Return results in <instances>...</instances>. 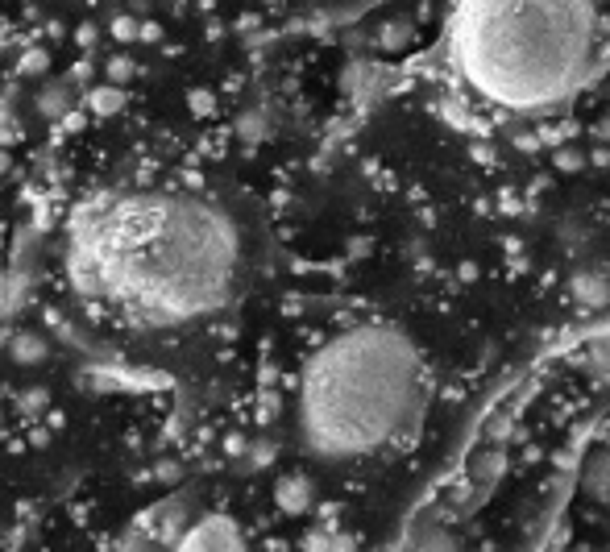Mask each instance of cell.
Here are the masks:
<instances>
[{"mask_svg":"<svg viewBox=\"0 0 610 552\" xmlns=\"http://www.w3.org/2000/svg\"><path fill=\"white\" fill-rule=\"evenodd\" d=\"M241 229L208 196L133 191L88 204L67 241L71 283L142 324L216 316L241 287Z\"/></svg>","mask_w":610,"mask_h":552,"instance_id":"1","label":"cell"},{"mask_svg":"<svg viewBox=\"0 0 610 552\" xmlns=\"http://www.w3.org/2000/svg\"><path fill=\"white\" fill-rule=\"evenodd\" d=\"M428 382L415 341L395 324L366 320L332 333L299 370L295 428L328 465L399 449L424 420Z\"/></svg>","mask_w":610,"mask_h":552,"instance_id":"2","label":"cell"},{"mask_svg":"<svg viewBox=\"0 0 610 552\" xmlns=\"http://www.w3.org/2000/svg\"><path fill=\"white\" fill-rule=\"evenodd\" d=\"M602 59L598 0H461L453 63L469 92L532 113L590 84Z\"/></svg>","mask_w":610,"mask_h":552,"instance_id":"3","label":"cell"},{"mask_svg":"<svg viewBox=\"0 0 610 552\" xmlns=\"http://www.w3.org/2000/svg\"><path fill=\"white\" fill-rule=\"evenodd\" d=\"M171 552H245V540L229 515H200L196 523L183 528Z\"/></svg>","mask_w":610,"mask_h":552,"instance_id":"4","label":"cell"},{"mask_svg":"<svg viewBox=\"0 0 610 552\" xmlns=\"http://www.w3.org/2000/svg\"><path fill=\"white\" fill-rule=\"evenodd\" d=\"M9 357L17 366H42L50 357V341L42 333H34V328H17L9 337Z\"/></svg>","mask_w":610,"mask_h":552,"instance_id":"5","label":"cell"},{"mask_svg":"<svg viewBox=\"0 0 610 552\" xmlns=\"http://www.w3.org/2000/svg\"><path fill=\"white\" fill-rule=\"evenodd\" d=\"M38 113H42V121H67V113H71V104H75V88H71V79H59V84H46L42 92H38Z\"/></svg>","mask_w":610,"mask_h":552,"instance_id":"6","label":"cell"},{"mask_svg":"<svg viewBox=\"0 0 610 552\" xmlns=\"http://www.w3.org/2000/svg\"><path fill=\"white\" fill-rule=\"evenodd\" d=\"M25 274L17 266L9 270H0V320H13L21 308H25Z\"/></svg>","mask_w":610,"mask_h":552,"instance_id":"7","label":"cell"},{"mask_svg":"<svg viewBox=\"0 0 610 552\" xmlns=\"http://www.w3.org/2000/svg\"><path fill=\"white\" fill-rule=\"evenodd\" d=\"M125 100H129V92L121 84H100V88H88V96H83V104H88L92 117H117V113H125Z\"/></svg>","mask_w":610,"mask_h":552,"instance_id":"8","label":"cell"},{"mask_svg":"<svg viewBox=\"0 0 610 552\" xmlns=\"http://www.w3.org/2000/svg\"><path fill=\"white\" fill-rule=\"evenodd\" d=\"M403 552H461V544H457L445 528H424V532H415V536L407 540Z\"/></svg>","mask_w":610,"mask_h":552,"instance_id":"9","label":"cell"},{"mask_svg":"<svg viewBox=\"0 0 610 552\" xmlns=\"http://www.w3.org/2000/svg\"><path fill=\"white\" fill-rule=\"evenodd\" d=\"M279 507L283 511H303L308 507V486H303V478H283L279 482Z\"/></svg>","mask_w":610,"mask_h":552,"instance_id":"10","label":"cell"},{"mask_svg":"<svg viewBox=\"0 0 610 552\" xmlns=\"http://www.w3.org/2000/svg\"><path fill=\"white\" fill-rule=\"evenodd\" d=\"M108 84H129V79L137 75V63L133 59H125V54H117V59H108Z\"/></svg>","mask_w":610,"mask_h":552,"instance_id":"11","label":"cell"},{"mask_svg":"<svg viewBox=\"0 0 610 552\" xmlns=\"http://www.w3.org/2000/svg\"><path fill=\"white\" fill-rule=\"evenodd\" d=\"M590 490L598 494V499H610V453L594 465V474H590Z\"/></svg>","mask_w":610,"mask_h":552,"instance_id":"12","label":"cell"},{"mask_svg":"<svg viewBox=\"0 0 610 552\" xmlns=\"http://www.w3.org/2000/svg\"><path fill=\"white\" fill-rule=\"evenodd\" d=\"M113 38L117 42H137V38H142V21H137V17H117L113 21Z\"/></svg>","mask_w":610,"mask_h":552,"instance_id":"13","label":"cell"},{"mask_svg":"<svg viewBox=\"0 0 610 552\" xmlns=\"http://www.w3.org/2000/svg\"><path fill=\"white\" fill-rule=\"evenodd\" d=\"M46 67H50L46 50H25V54H21V75H42Z\"/></svg>","mask_w":610,"mask_h":552,"instance_id":"14","label":"cell"},{"mask_svg":"<svg viewBox=\"0 0 610 552\" xmlns=\"http://www.w3.org/2000/svg\"><path fill=\"white\" fill-rule=\"evenodd\" d=\"M50 399H46V391H42V386H34V391H25L21 395V411H25V416H34V411H42Z\"/></svg>","mask_w":610,"mask_h":552,"instance_id":"15","label":"cell"},{"mask_svg":"<svg viewBox=\"0 0 610 552\" xmlns=\"http://www.w3.org/2000/svg\"><path fill=\"white\" fill-rule=\"evenodd\" d=\"M187 104H191V113H212V96H208L204 88H200V92H191Z\"/></svg>","mask_w":610,"mask_h":552,"instance_id":"16","label":"cell"},{"mask_svg":"<svg viewBox=\"0 0 610 552\" xmlns=\"http://www.w3.org/2000/svg\"><path fill=\"white\" fill-rule=\"evenodd\" d=\"M154 38H158V30H154V25H146V21H142V42H154Z\"/></svg>","mask_w":610,"mask_h":552,"instance_id":"17","label":"cell"},{"mask_svg":"<svg viewBox=\"0 0 610 552\" xmlns=\"http://www.w3.org/2000/svg\"><path fill=\"white\" fill-rule=\"evenodd\" d=\"M0 171H9V154L5 150H0Z\"/></svg>","mask_w":610,"mask_h":552,"instance_id":"18","label":"cell"},{"mask_svg":"<svg viewBox=\"0 0 610 552\" xmlns=\"http://www.w3.org/2000/svg\"><path fill=\"white\" fill-rule=\"evenodd\" d=\"M602 552H610V548H602Z\"/></svg>","mask_w":610,"mask_h":552,"instance_id":"19","label":"cell"}]
</instances>
